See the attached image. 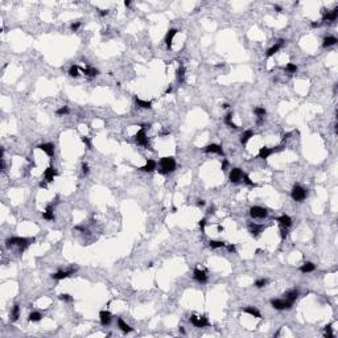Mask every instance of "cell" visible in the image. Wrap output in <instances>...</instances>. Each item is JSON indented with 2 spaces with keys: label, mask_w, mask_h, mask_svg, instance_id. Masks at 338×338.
I'll list each match as a JSON object with an SVG mask.
<instances>
[{
  "label": "cell",
  "mask_w": 338,
  "mask_h": 338,
  "mask_svg": "<svg viewBox=\"0 0 338 338\" xmlns=\"http://www.w3.org/2000/svg\"><path fill=\"white\" fill-rule=\"evenodd\" d=\"M34 238L32 239H25V238H20V236H12V238H8L6 240L7 247H12V246H19L20 247V252H23L25 248L30 244V242H34Z\"/></svg>",
  "instance_id": "cell-1"
},
{
  "label": "cell",
  "mask_w": 338,
  "mask_h": 338,
  "mask_svg": "<svg viewBox=\"0 0 338 338\" xmlns=\"http://www.w3.org/2000/svg\"><path fill=\"white\" fill-rule=\"evenodd\" d=\"M160 166L161 169H159V172L165 174V173H170L173 170H176V161H174L173 157H162L160 160Z\"/></svg>",
  "instance_id": "cell-2"
},
{
  "label": "cell",
  "mask_w": 338,
  "mask_h": 338,
  "mask_svg": "<svg viewBox=\"0 0 338 338\" xmlns=\"http://www.w3.org/2000/svg\"><path fill=\"white\" fill-rule=\"evenodd\" d=\"M291 196H292V198L295 200V201H297V202H301V201H304L305 197H306V190L304 189V188H301L300 185H295V186H293V189H292Z\"/></svg>",
  "instance_id": "cell-3"
},
{
  "label": "cell",
  "mask_w": 338,
  "mask_h": 338,
  "mask_svg": "<svg viewBox=\"0 0 338 338\" xmlns=\"http://www.w3.org/2000/svg\"><path fill=\"white\" fill-rule=\"evenodd\" d=\"M271 304L272 306H274L275 309H278V310H283V309H289V308H292V302L291 301H288V300H280V298H274V300H271Z\"/></svg>",
  "instance_id": "cell-4"
},
{
  "label": "cell",
  "mask_w": 338,
  "mask_h": 338,
  "mask_svg": "<svg viewBox=\"0 0 338 338\" xmlns=\"http://www.w3.org/2000/svg\"><path fill=\"white\" fill-rule=\"evenodd\" d=\"M250 216L252 218H266L268 216V212L264 209V208H260V206H252L250 209Z\"/></svg>",
  "instance_id": "cell-5"
},
{
  "label": "cell",
  "mask_w": 338,
  "mask_h": 338,
  "mask_svg": "<svg viewBox=\"0 0 338 338\" xmlns=\"http://www.w3.org/2000/svg\"><path fill=\"white\" fill-rule=\"evenodd\" d=\"M135 139H136V143L140 144V146L148 147V138H147V135H146V127H144V126H143L142 130L138 131V134L135 135Z\"/></svg>",
  "instance_id": "cell-6"
},
{
  "label": "cell",
  "mask_w": 338,
  "mask_h": 338,
  "mask_svg": "<svg viewBox=\"0 0 338 338\" xmlns=\"http://www.w3.org/2000/svg\"><path fill=\"white\" fill-rule=\"evenodd\" d=\"M190 322L194 325V326L197 328H206V326H209V321H208V318L205 317V316H202V317H197V316H190Z\"/></svg>",
  "instance_id": "cell-7"
},
{
  "label": "cell",
  "mask_w": 338,
  "mask_h": 338,
  "mask_svg": "<svg viewBox=\"0 0 338 338\" xmlns=\"http://www.w3.org/2000/svg\"><path fill=\"white\" fill-rule=\"evenodd\" d=\"M243 176H244V173H243L239 168H234V169H232L231 172H230V181L234 182V184H236V182H239L240 180L243 178Z\"/></svg>",
  "instance_id": "cell-8"
},
{
  "label": "cell",
  "mask_w": 338,
  "mask_h": 338,
  "mask_svg": "<svg viewBox=\"0 0 338 338\" xmlns=\"http://www.w3.org/2000/svg\"><path fill=\"white\" fill-rule=\"evenodd\" d=\"M204 151H205L206 153H218V155H221V156H225L222 147L218 146V144H209L208 147H205Z\"/></svg>",
  "instance_id": "cell-9"
},
{
  "label": "cell",
  "mask_w": 338,
  "mask_h": 338,
  "mask_svg": "<svg viewBox=\"0 0 338 338\" xmlns=\"http://www.w3.org/2000/svg\"><path fill=\"white\" fill-rule=\"evenodd\" d=\"M38 148L41 149V151H44L46 153L49 157H53L54 156V146L52 143H45V144H40L38 146Z\"/></svg>",
  "instance_id": "cell-10"
},
{
  "label": "cell",
  "mask_w": 338,
  "mask_h": 338,
  "mask_svg": "<svg viewBox=\"0 0 338 338\" xmlns=\"http://www.w3.org/2000/svg\"><path fill=\"white\" fill-rule=\"evenodd\" d=\"M73 274H74L73 270H70V271H58V272H56V274L52 275V278H53L54 280H64V279L69 278V276H72Z\"/></svg>",
  "instance_id": "cell-11"
},
{
  "label": "cell",
  "mask_w": 338,
  "mask_h": 338,
  "mask_svg": "<svg viewBox=\"0 0 338 338\" xmlns=\"http://www.w3.org/2000/svg\"><path fill=\"white\" fill-rule=\"evenodd\" d=\"M194 279L197 280L198 283H206L208 282V275H206V272L205 271H201V270H194Z\"/></svg>",
  "instance_id": "cell-12"
},
{
  "label": "cell",
  "mask_w": 338,
  "mask_h": 338,
  "mask_svg": "<svg viewBox=\"0 0 338 338\" xmlns=\"http://www.w3.org/2000/svg\"><path fill=\"white\" fill-rule=\"evenodd\" d=\"M99 318H100V324H102L103 326H106V325L111 322V313L107 310H102L99 313Z\"/></svg>",
  "instance_id": "cell-13"
},
{
  "label": "cell",
  "mask_w": 338,
  "mask_h": 338,
  "mask_svg": "<svg viewBox=\"0 0 338 338\" xmlns=\"http://www.w3.org/2000/svg\"><path fill=\"white\" fill-rule=\"evenodd\" d=\"M275 152V149H272V148H267V147H263V148H260L259 149V157H260V159H268V157L272 155V153Z\"/></svg>",
  "instance_id": "cell-14"
},
{
  "label": "cell",
  "mask_w": 338,
  "mask_h": 338,
  "mask_svg": "<svg viewBox=\"0 0 338 338\" xmlns=\"http://www.w3.org/2000/svg\"><path fill=\"white\" fill-rule=\"evenodd\" d=\"M248 229H250V232H251L254 236H258L259 232H262L263 230H264V226L256 225V223H250V225H248Z\"/></svg>",
  "instance_id": "cell-15"
},
{
  "label": "cell",
  "mask_w": 338,
  "mask_h": 338,
  "mask_svg": "<svg viewBox=\"0 0 338 338\" xmlns=\"http://www.w3.org/2000/svg\"><path fill=\"white\" fill-rule=\"evenodd\" d=\"M283 44H284V40H279L278 42L275 44L274 46H272V48H270V49L267 50V57H272V56H274L275 53H278V52H279V49H280V48L283 46Z\"/></svg>",
  "instance_id": "cell-16"
},
{
  "label": "cell",
  "mask_w": 338,
  "mask_h": 338,
  "mask_svg": "<svg viewBox=\"0 0 338 338\" xmlns=\"http://www.w3.org/2000/svg\"><path fill=\"white\" fill-rule=\"evenodd\" d=\"M44 176H45V181L46 182H52L54 180V176H56V170L53 166H49V168H46L45 169V172H44Z\"/></svg>",
  "instance_id": "cell-17"
},
{
  "label": "cell",
  "mask_w": 338,
  "mask_h": 338,
  "mask_svg": "<svg viewBox=\"0 0 338 338\" xmlns=\"http://www.w3.org/2000/svg\"><path fill=\"white\" fill-rule=\"evenodd\" d=\"M156 166H157L156 161L149 159V160H147V164L140 168V170H143V172H153V170L156 169Z\"/></svg>",
  "instance_id": "cell-18"
},
{
  "label": "cell",
  "mask_w": 338,
  "mask_h": 338,
  "mask_svg": "<svg viewBox=\"0 0 338 338\" xmlns=\"http://www.w3.org/2000/svg\"><path fill=\"white\" fill-rule=\"evenodd\" d=\"M338 16V8H334L332 12H325L322 20L324 21H334Z\"/></svg>",
  "instance_id": "cell-19"
},
{
  "label": "cell",
  "mask_w": 338,
  "mask_h": 338,
  "mask_svg": "<svg viewBox=\"0 0 338 338\" xmlns=\"http://www.w3.org/2000/svg\"><path fill=\"white\" fill-rule=\"evenodd\" d=\"M178 30L177 29H170L168 33H166V37H165V42H166V46H168V49H170L172 48V41H173V37L177 34Z\"/></svg>",
  "instance_id": "cell-20"
},
{
  "label": "cell",
  "mask_w": 338,
  "mask_h": 338,
  "mask_svg": "<svg viewBox=\"0 0 338 338\" xmlns=\"http://www.w3.org/2000/svg\"><path fill=\"white\" fill-rule=\"evenodd\" d=\"M316 270V266L313 264L312 262H305L304 264H302L300 267V271L302 272V274H308V272H313Z\"/></svg>",
  "instance_id": "cell-21"
},
{
  "label": "cell",
  "mask_w": 338,
  "mask_h": 338,
  "mask_svg": "<svg viewBox=\"0 0 338 338\" xmlns=\"http://www.w3.org/2000/svg\"><path fill=\"white\" fill-rule=\"evenodd\" d=\"M118 326H119V329H120V330H122L123 333H130V332H132V330H134V329L131 328L128 324H126V322L123 321L122 318L118 320Z\"/></svg>",
  "instance_id": "cell-22"
},
{
  "label": "cell",
  "mask_w": 338,
  "mask_h": 338,
  "mask_svg": "<svg viewBox=\"0 0 338 338\" xmlns=\"http://www.w3.org/2000/svg\"><path fill=\"white\" fill-rule=\"evenodd\" d=\"M243 312H244V313H248V314L254 316V317H256V318H262L260 312H259L256 308H254V306H247V308L243 309Z\"/></svg>",
  "instance_id": "cell-23"
},
{
  "label": "cell",
  "mask_w": 338,
  "mask_h": 338,
  "mask_svg": "<svg viewBox=\"0 0 338 338\" xmlns=\"http://www.w3.org/2000/svg\"><path fill=\"white\" fill-rule=\"evenodd\" d=\"M82 72H83V74H85V76H87V77H96L99 74V70L98 69H95V68H83L82 69Z\"/></svg>",
  "instance_id": "cell-24"
},
{
  "label": "cell",
  "mask_w": 338,
  "mask_h": 338,
  "mask_svg": "<svg viewBox=\"0 0 338 338\" xmlns=\"http://www.w3.org/2000/svg\"><path fill=\"white\" fill-rule=\"evenodd\" d=\"M278 222L280 223V225H283V226H285V227H289L292 225V219H291V217H288V216H282V217H279L278 218Z\"/></svg>",
  "instance_id": "cell-25"
},
{
  "label": "cell",
  "mask_w": 338,
  "mask_h": 338,
  "mask_svg": "<svg viewBox=\"0 0 338 338\" xmlns=\"http://www.w3.org/2000/svg\"><path fill=\"white\" fill-rule=\"evenodd\" d=\"M252 136H254V132H252L251 130H247V131H244V132L242 134V136H240V143H242L243 146H244V144L247 143L248 140L252 138Z\"/></svg>",
  "instance_id": "cell-26"
},
{
  "label": "cell",
  "mask_w": 338,
  "mask_h": 338,
  "mask_svg": "<svg viewBox=\"0 0 338 338\" xmlns=\"http://www.w3.org/2000/svg\"><path fill=\"white\" fill-rule=\"evenodd\" d=\"M42 217L45 218V219H48V221H53V219H54V214H53V208H52L50 205L48 206V208H46V210H45V212H44Z\"/></svg>",
  "instance_id": "cell-27"
},
{
  "label": "cell",
  "mask_w": 338,
  "mask_h": 338,
  "mask_svg": "<svg viewBox=\"0 0 338 338\" xmlns=\"http://www.w3.org/2000/svg\"><path fill=\"white\" fill-rule=\"evenodd\" d=\"M338 42V40L336 37H333V36H329V37H325L324 38V44L322 45L325 48H328V46H333V45H336V44Z\"/></svg>",
  "instance_id": "cell-28"
},
{
  "label": "cell",
  "mask_w": 338,
  "mask_h": 338,
  "mask_svg": "<svg viewBox=\"0 0 338 338\" xmlns=\"http://www.w3.org/2000/svg\"><path fill=\"white\" fill-rule=\"evenodd\" d=\"M298 297V291L297 289H292V291H289L287 292V300L288 301H291L292 304L296 301V298Z\"/></svg>",
  "instance_id": "cell-29"
},
{
  "label": "cell",
  "mask_w": 338,
  "mask_h": 338,
  "mask_svg": "<svg viewBox=\"0 0 338 338\" xmlns=\"http://www.w3.org/2000/svg\"><path fill=\"white\" fill-rule=\"evenodd\" d=\"M135 100H136V103H138L139 107H142V108H152V102L142 100V99H139L138 96H135Z\"/></svg>",
  "instance_id": "cell-30"
},
{
  "label": "cell",
  "mask_w": 338,
  "mask_h": 338,
  "mask_svg": "<svg viewBox=\"0 0 338 338\" xmlns=\"http://www.w3.org/2000/svg\"><path fill=\"white\" fill-rule=\"evenodd\" d=\"M231 119H232V112H229V114H227V115L225 116V123H226L227 126H230L231 128H234V130H235V128H238V126L234 124Z\"/></svg>",
  "instance_id": "cell-31"
},
{
  "label": "cell",
  "mask_w": 338,
  "mask_h": 338,
  "mask_svg": "<svg viewBox=\"0 0 338 338\" xmlns=\"http://www.w3.org/2000/svg\"><path fill=\"white\" fill-rule=\"evenodd\" d=\"M42 318V316L41 313H38V312H32V313L29 314V321H32V322H37V321H40V320Z\"/></svg>",
  "instance_id": "cell-32"
},
{
  "label": "cell",
  "mask_w": 338,
  "mask_h": 338,
  "mask_svg": "<svg viewBox=\"0 0 338 338\" xmlns=\"http://www.w3.org/2000/svg\"><path fill=\"white\" fill-rule=\"evenodd\" d=\"M78 70H80V66H78V65H72L70 69H69V76L77 78L78 76H80V74H78Z\"/></svg>",
  "instance_id": "cell-33"
},
{
  "label": "cell",
  "mask_w": 338,
  "mask_h": 338,
  "mask_svg": "<svg viewBox=\"0 0 338 338\" xmlns=\"http://www.w3.org/2000/svg\"><path fill=\"white\" fill-rule=\"evenodd\" d=\"M209 246L212 248H221V247L225 246V242H222V240H210Z\"/></svg>",
  "instance_id": "cell-34"
},
{
  "label": "cell",
  "mask_w": 338,
  "mask_h": 338,
  "mask_svg": "<svg viewBox=\"0 0 338 338\" xmlns=\"http://www.w3.org/2000/svg\"><path fill=\"white\" fill-rule=\"evenodd\" d=\"M19 316H20V306L19 305H15L14 306V309H12V320L14 321H16L17 318H19Z\"/></svg>",
  "instance_id": "cell-35"
},
{
  "label": "cell",
  "mask_w": 338,
  "mask_h": 338,
  "mask_svg": "<svg viewBox=\"0 0 338 338\" xmlns=\"http://www.w3.org/2000/svg\"><path fill=\"white\" fill-rule=\"evenodd\" d=\"M176 74H177V80H178L180 82H184V77H185V69H184L182 66L178 68Z\"/></svg>",
  "instance_id": "cell-36"
},
{
  "label": "cell",
  "mask_w": 338,
  "mask_h": 338,
  "mask_svg": "<svg viewBox=\"0 0 338 338\" xmlns=\"http://www.w3.org/2000/svg\"><path fill=\"white\" fill-rule=\"evenodd\" d=\"M267 283H268V280L267 279H259L255 282V287L256 288H263V287H266Z\"/></svg>",
  "instance_id": "cell-37"
},
{
  "label": "cell",
  "mask_w": 338,
  "mask_h": 338,
  "mask_svg": "<svg viewBox=\"0 0 338 338\" xmlns=\"http://www.w3.org/2000/svg\"><path fill=\"white\" fill-rule=\"evenodd\" d=\"M254 112H255V115L259 116V118H263L266 115V110L263 107H256L255 110H254Z\"/></svg>",
  "instance_id": "cell-38"
},
{
  "label": "cell",
  "mask_w": 338,
  "mask_h": 338,
  "mask_svg": "<svg viewBox=\"0 0 338 338\" xmlns=\"http://www.w3.org/2000/svg\"><path fill=\"white\" fill-rule=\"evenodd\" d=\"M56 114H57V115H58V116H62V115H68V114H69V108H68V107H61V108H58V110H57V111H56Z\"/></svg>",
  "instance_id": "cell-39"
},
{
  "label": "cell",
  "mask_w": 338,
  "mask_h": 338,
  "mask_svg": "<svg viewBox=\"0 0 338 338\" xmlns=\"http://www.w3.org/2000/svg\"><path fill=\"white\" fill-rule=\"evenodd\" d=\"M285 70H287L288 73H296L297 72V66H296L295 64H288L287 68H285Z\"/></svg>",
  "instance_id": "cell-40"
},
{
  "label": "cell",
  "mask_w": 338,
  "mask_h": 338,
  "mask_svg": "<svg viewBox=\"0 0 338 338\" xmlns=\"http://www.w3.org/2000/svg\"><path fill=\"white\" fill-rule=\"evenodd\" d=\"M60 300L66 301V302H72L73 301V297L70 296V295H66V293H62V295H60Z\"/></svg>",
  "instance_id": "cell-41"
},
{
  "label": "cell",
  "mask_w": 338,
  "mask_h": 338,
  "mask_svg": "<svg viewBox=\"0 0 338 338\" xmlns=\"http://www.w3.org/2000/svg\"><path fill=\"white\" fill-rule=\"evenodd\" d=\"M325 337L328 338H333V333H332V325H328L325 328Z\"/></svg>",
  "instance_id": "cell-42"
},
{
  "label": "cell",
  "mask_w": 338,
  "mask_h": 338,
  "mask_svg": "<svg viewBox=\"0 0 338 338\" xmlns=\"http://www.w3.org/2000/svg\"><path fill=\"white\" fill-rule=\"evenodd\" d=\"M243 181H244V184H247V185H250V186H255V184L250 180V177L247 176V174H244L243 176Z\"/></svg>",
  "instance_id": "cell-43"
},
{
  "label": "cell",
  "mask_w": 338,
  "mask_h": 338,
  "mask_svg": "<svg viewBox=\"0 0 338 338\" xmlns=\"http://www.w3.org/2000/svg\"><path fill=\"white\" fill-rule=\"evenodd\" d=\"M80 27H81V23H78V21H77V23H73L72 25H70V28H72V30H74V32L78 30V28H80Z\"/></svg>",
  "instance_id": "cell-44"
},
{
  "label": "cell",
  "mask_w": 338,
  "mask_h": 338,
  "mask_svg": "<svg viewBox=\"0 0 338 338\" xmlns=\"http://www.w3.org/2000/svg\"><path fill=\"white\" fill-rule=\"evenodd\" d=\"M82 142H83V143H85V144H86V146H87V148H89V149L91 148V143H90V140H89V138H86V136H83V138H82Z\"/></svg>",
  "instance_id": "cell-45"
},
{
  "label": "cell",
  "mask_w": 338,
  "mask_h": 338,
  "mask_svg": "<svg viewBox=\"0 0 338 338\" xmlns=\"http://www.w3.org/2000/svg\"><path fill=\"white\" fill-rule=\"evenodd\" d=\"M82 170H83V173H85V174L89 173V165H87L86 162H83V164H82Z\"/></svg>",
  "instance_id": "cell-46"
},
{
  "label": "cell",
  "mask_w": 338,
  "mask_h": 338,
  "mask_svg": "<svg viewBox=\"0 0 338 338\" xmlns=\"http://www.w3.org/2000/svg\"><path fill=\"white\" fill-rule=\"evenodd\" d=\"M205 225H206V218H202L200 221V227H201V230L204 231V229H205Z\"/></svg>",
  "instance_id": "cell-47"
},
{
  "label": "cell",
  "mask_w": 338,
  "mask_h": 338,
  "mask_svg": "<svg viewBox=\"0 0 338 338\" xmlns=\"http://www.w3.org/2000/svg\"><path fill=\"white\" fill-rule=\"evenodd\" d=\"M227 166H229V161H227V160H223V162H222V170H226Z\"/></svg>",
  "instance_id": "cell-48"
},
{
  "label": "cell",
  "mask_w": 338,
  "mask_h": 338,
  "mask_svg": "<svg viewBox=\"0 0 338 338\" xmlns=\"http://www.w3.org/2000/svg\"><path fill=\"white\" fill-rule=\"evenodd\" d=\"M227 250H229L230 252H235V246L234 244H229V246H227Z\"/></svg>",
  "instance_id": "cell-49"
},
{
  "label": "cell",
  "mask_w": 338,
  "mask_h": 338,
  "mask_svg": "<svg viewBox=\"0 0 338 338\" xmlns=\"http://www.w3.org/2000/svg\"><path fill=\"white\" fill-rule=\"evenodd\" d=\"M108 14V10H99V15L100 16H106Z\"/></svg>",
  "instance_id": "cell-50"
},
{
  "label": "cell",
  "mask_w": 338,
  "mask_h": 338,
  "mask_svg": "<svg viewBox=\"0 0 338 338\" xmlns=\"http://www.w3.org/2000/svg\"><path fill=\"white\" fill-rule=\"evenodd\" d=\"M204 205H205V201H204V200H198V202H197V206H200V208H202Z\"/></svg>",
  "instance_id": "cell-51"
},
{
  "label": "cell",
  "mask_w": 338,
  "mask_h": 338,
  "mask_svg": "<svg viewBox=\"0 0 338 338\" xmlns=\"http://www.w3.org/2000/svg\"><path fill=\"white\" fill-rule=\"evenodd\" d=\"M280 232H282V238H283V239H284V238H287V231H285V230H282Z\"/></svg>",
  "instance_id": "cell-52"
},
{
  "label": "cell",
  "mask_w": 338,
  "mask_h": 338,
  "mask_svg": "<svg viewBox=\"0 0 338 338\" xmlns=\"http://www.w3.org/2000/svg\"><path fill=\"white\" fill-rule=\"evenodd\" d=\"M289 136H291V134H284V135H283V142H284V140H287Z\"/></svg>",
  "instance_id": "cell-53"
},
{
  "label": "cell",
  "mask_w": 338,
  "mask_h": 338,
  "mask_svg": "<svg viewBox=\"0 0 338 338\" xmlns=\"http://www.w3.org/2000/svg\"><path fill=\"white\" fill-rule=\"evenodd\" d=\"M172 90H173V89H172V87H170V86H169V87H168V89H166V90H165V94H170V93H172Z\"/></svg>",
  "instance_id": "cell-54"
},
{
  "label": "cell",
  "mask_w": 338,
  "mask_h": 338,
  "mask_svg": "<svg viewBox=\"0 0 338 338\" xmlns=\"http://www.w3.org/2000/svg\"><path fill=\"white\" fill-rule=\"evenodd\" d=\"M275 10L278 11V12H282V7H279V6H275Z\"/></svg>",
  "instance_id": "cell-55"
},
{
  "label": "cell",
  "mask_w": 338,
  "mask_h": 338,
  "mask_svg": "<svg viewBox=\"0 0 338 338\" xmlns=\"http://www.w3.org/2000/svg\"><path fill=\"white\" fill-rule=\"evenodd\" d=\"M312 27H313V28H317V27H320V24H318V23H312Z\"/></svg>",
  "instance_id": "cell-56"
},
{
  "label": "cell",
  "mask_w": 338,
  "mask_h": 338,
  "mask_svg": "<svg viewBox=\"0 0 338 338\" xmlns=\"http://www.w3.org/2000/svg\"><path fill=\"white\" fill-rule=\"evenodd\" d=\"M124 6H126V7H130V6H131V2H128V0H126V2H124Z\"/></svg>",
  "instance_id": "cell-57"
},
{
  "label": "cell",
  "mask_w": 338,
  "mask_h": 338,
  "mask_svg": "<svg viewBox=\"0 0 338 338\" xmlns=\"http://www.w3.org/2000/svg\"><path fill=\"white\" fill-rule=\"evenodd\" d=\"M229 107H230L229 103H225V104H223V108H229Z\"/></svg>",
  "instance_id": "cell-58"
},
{
  "label": "cell",
  "mask_w": 338,
  "mask_h": 338,
  "mask_svg": "<svg viewBox=\"0 0 338 338\" xmlns=\"http://www.w3.org/2000/svg\"><path fill=\"white\" fill-rule=\"evenodd\" d=\"M218 231H219V232H222V231H223V227H222V226H219V227H218Z\"/></svg>",
  "instance_id": "cell-59"
},
{
  "label": "cell",
  "mask_w": 338,
  "mask_h": 338,
  "mask_svg": "<svg viewBox=\"0 0 338 338\" xmlns=\"http://www.w3.org/2000/svg\"><path fill=\"white\" fill-rule=\"evenodd\" d=\"M40 186H41V188H46V185H45L44 182H40Z\"/></svg>",
  "instance_id": "cell-60"
}]
</instances>
